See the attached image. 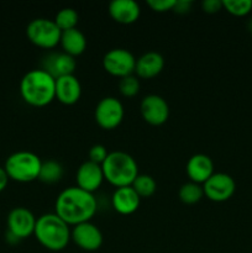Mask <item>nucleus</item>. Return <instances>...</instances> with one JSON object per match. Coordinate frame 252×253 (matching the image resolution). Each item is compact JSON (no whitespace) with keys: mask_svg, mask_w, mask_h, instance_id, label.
<instances>
[{"mask_svg":"<svg viewBox=\"0 0 252 253\" xmlns=\"http://www.w3.org/2000/svg\"><path fill=\"white\" fill-rule=\"evenodd\" d=\"M178 197H179V200L183 203V204H187V205L197 204V203H199L200 200L204 198L203 185L197 184V183H193V182L184 183V184L179 188Z\"/></svg>","mask_w":252,"mask_h":253,"instance_id":"nucleus-22","label":"nucleus"},{"mask_svg":"<svg viewBox=\"0 0 252 253\" xmlns=\"http://www.w3.org/2000/svg\"><path fill=\"white\" fill-rule=\"evenodd\" d=\"M36 217L27 208H14L7 215V231L14 234L20 240H25L34 235Z\"/></svg>","mask_w":252,"mask_h":253,"instance_id":"nucleus-12","label":"nucleus"},{"mask_svg":"<svg viewBox=\"0 0 252 253\" xmlns=\"http://www.w3.org/2000/svg\"><path fill=\"white\" fill-rule=\"evenodd\" d=\"M22 100L34 108H43L56 99V79L43 69L29 71L20 82Z\"/></svg>","mask_w":252,"mask_h":253,"instance_id":"nucleus-2","label":"nucleus"},{"mask_svg":"<svg viewBox=\"0 0 252 253\" xmlns=\"http://www.w3.org/2000/svg\"><path fill=\"white\" fill-rule=\"evenodd\" d=\"M41 69L54 79L72 76L77 69V59L64 52H52L42 59Z\"/></svg>","mask_w":252,"mask_h":253,"instance_id":"nucleus-13","label":"nucleus"},{"mask_svg":"<svg viewBox=\"0 0 252 253\" xmlns=\"http://www.w3.org/2000/svg\"><path fill=\"white\" fill-rule=\"evenodd\" d=\"M140 203L141 198L132 187L116 188L111 195V207L120 215H131L136 212Z\"/></svg>","mask_w":252,"mask_h":253,"instance_id":"nucleus-18","label":"nucleus"},{"mask_svg":"<svg viewBox=\"0 0 252 253\" xmlns=\"http://www.w3.org/2000/svg\"><path fill=\"white\" fill-rule=\"evenodd\" d=\"M5 240H6L7 244L11 245V246H15V245H17L20 241H21L19 237H16L14 234H11L10 231H6V235H5Z\"/></svg>","mask_w":252,"mask_h":253,"instance_id":"nucleus-32","label":"nucleus"},{"mask_svg":"<svg viewBox=\"0 0 252 253\" xmlns=\"http://www.w3.org/2000/svg\"><path fill=\"white\" fill-rule=\"evenodd\" d=\"M82 96V85L74 74L56 79V99L63 105H74Z\"/></svg>","mask_w":252,"mask_h":253,"instance_id":"nucleus-17","label":"nucleus"},{"mask_svg":"<svg viewBox=\"0 0 252 253\" xmlns=\"http://www.w3.org/2000/svg\"><path fill=\"white\" fill-rule=\"evenodd\" d=\"M140 113L151 126H161L169 118V106L165 98L157 94H148L141 100Z\"/></svg>","mask_w":252,"mask_h":253,"instance_id":"nucleus-10","label":"nucleus"},{"mask_svg":"<svg viewBox=\"0 0 252 253\" xmlns=\"http://www.w3.org/2000/svg\"><path fill=\"white\" fill-rule=\"evenodd\" d=\"M177 0H148L147 5L151 10L156 12H166L170 11L174 7Z\"/></svg>","mask_w":252,"mask_h":253,"instance_id":"nucleus-28","label":"nucleus"},{"mask_svg":"<svg viewBox=\"0 0 252 253\" xmlns=\"http://www.w3.org/2000/svg\"><path fill=\"white\" fill-rule=\"evenodd\" d=\"M204 197L214 203H224L229 200L236 190L235 179L227 173H214L207 182L203 184Z\"/></svg>","mask_w":252,"mask_h":253,"instance_id":"nucleus-9","label":"nucleus"},{"mask_svg":"<svg viewBox=\"0 0 252 253\" xmlns=\"http://www.w3.org/2000/svg\"><path fill=\"white\" fill-rule=\"evenodd\" d=\"M63 177V167L59 162L54 160H48L42 162L41 169H40L39 180L46 184H54L59 182Z\"/></svg>","mask_w":252,"mask_h":253,"instance_id":"nucleus-21","label":"nucleus"},{"mask_svg":"<svg viewBox=\"0 0 252 253\" xmlns=\"http://www.w3.org/2000/svg\"><path fill=\"white\" fill-rule=\"evenodd\" d=\"M101 168L104 179L115 188L131 187L133 180L140 174L135 158L124 151L109 152Z\"/></svg>","mask_w":252,"mask_h":253,"instance_id":"nucleus-4","label":"nucleus"},{"mask_svg":"<svg viewBox=\"0 0 252 253\" xmlns=\"http://www.w3.org/2000/svg\"><path fill=\"white\" fill-rule=\"evenodd\" d=\"M98 210L94 194L78 187L62 190L54 203V214L58 215L69 226L90 221Z\"/></svg>","mask_w":252,"mask_h":253,"instance_id":"nucleus-1","label":"nucleus"},{"mask_svg":"<svg viewBox=\"0 0 252 253\" xmlns=\"http://www.w3.org/2000/svg\"><path fill=\"white\" fill-rule=\"evenodd\" d=\"M125 116L123 103L114 96H105L101 99L94 110V119L98 126L103 130H115L121 125Z\"/></svg>","mask_w":252,"mask_h":253,"instance_id":"nucleus-7","label":"nucleus"},{"mask_svg":"<svg viewBox=\"0 0 252 253\" xmlns=\"http://www.w3.org/2000/svg\"><path fill=\"white\" fill-rule=\"evenodd\" d=\"M202 9L207 14H215L222 9V0H204L202 2Z\"/></svg>","mask_w":252,"mask_h":253,"instance_id":"nucleus-29","label":"nucleus"},{"mask_svg":"<svg viewBox=\"0 0 252 253\" xmlns=\"http://www.w3.org/2000/svg\"><path fill=\"white\" fill-rule=\"evenodd\" d=\"M62 31L51 19L39 17L29 22L26 36L31 43L43 49H52L59 44Z\"/></svg>","mask_w":252,"mask_h":253,"instance_id":"nucleus-6","label":"nucleus"},{"mask_svg":"<svg viewBox=\"0 0 252 253\" xmlns=\"http://www.w3.org/2000/svg\"><path fill=\"white\" fill-rule=\"evenodd\" d=\"M250 30H251V31H252V21L250 22Z\"/></svg>","mask_w":252,"mask_h":253,"instance_id":"nucleus-33","label":"nucleus"},{"mask_svg":"<svg viewBox=\"0 0 252 253\" xmlns=\"http://www.w3.org/2000/svg\"><path fill=\"white\" fill-rule=\"evenodd\" d=\"M59 44L64 53L76 58V57L83 54L86 49V37L81 30L76 27V29L62 31Z\"/></svg>","mask_w":252,"mask_h":253,"instance_id":"nucleus-20","label":"nucleus"},{"mask_svg":"<svg viewBox=\"0 0 252 253\" xmlns=\"http://www.w3.org/2000/svg\"><path fill=\"white\" fill-rule=\"evenodd\" d=\"M7 183H9V177H7V173L5 172L4 167H0V193L7 187Z\"/></svg>","mask_w":252,"mask_h":253,"instance_id":"nucleus-31","label":"nucleus"},{"mask_svg":"<svg viewBox=\"0 0 252 253\" xmlns=\"http://www.w3.org/2000/svg\"><path fill=\"white\" fill-rule=\"evenodd\" d=\"M103 68L110 76L121 79L135 74L136 58L128 49L113 48L103 57Z\"/></svg>","mask_w":252,"mask_h":253,"instance_id":"nucleus-8","label":"nucleus"},{"mask_svg":"<svg viewBox=\"0 0 252 253\" xmlns=\"http://www.w3.org/2000/svg\"><path fill=\"white\" fill-rule=\"evenodd\" d=\"M109 15L118 24L131 25L138 20L141 9L133 0H113L109 4Z\"/></svg>","mask_w":252,"mask_h":253,"instance_id":"nucleus-16","label":"nucleus"},{"mask_svg":"<svg viewBox=\"0 0 252 253\" xmlns=\"http://www.w3.org/2000/svg\"><path fill=\"white\" fill-rule=\"evenodd\" d=\"M34 236L48 251H63L71 242V226L57 214L48 212L37 217Z\"/></svg>","mask_w":252,"mask_h":253,"instance_id":"nucleus-3","label":"nucleus"},{"mask_svg":"<svg viewBox=\"0 0 252 253\" xmlns=\"http://www.w3.org/2000/svg\"><path fill=\"white\" fill-rule=\"evenodd\" d=\"M132 189L137 193L138 197L142 198H151L157 190V183L155 178L148 174H138L137 178L133 180L131 184Z\"/></svg>","mask_w":252,"mask_h":253,"instance_id":"nucleus-23","label":"nucleus"},{"mask_svg":"<svg viewBox=\"0 0 252 253\" xmlns=\"http://www.w3.org/2000/svg\"><path fill=\"white\" fill-rule=\"evenodd\" d=\"M104 180L105 179H104L103 168L100 165H96L90 161H85L77 169V187L85 190V192L91 193V194H94V192H96L101 187Z\"/></svg>","mask_w":252,"mask_h":253,"instance_id":"nucleus-14","label":"nucleus"},{"mask_svg":"<svg viewBox=\"0 0 252 253\" xmlns=\"http://www.w3.org/2000/svg\"><path fill=\"white\" fill-rule=\"evenodd\" d=\"M71 241L81 250L86 252L98 251L104 241L100 229L91 221L73 226L71 230Z\"/></svg>","mask_w":252,"mask_h":253,"instance_id":"nucleus-11","label":"nucleus"},{"mask_svg":"<svg viewBox=\"0 0 252 253\" xmlns=\"http://www.w3.org/2000/svg\"><path fill=\"white\" fill-rule=\"evenodd\" d=\"M192 4L193 2L189 1V0H177L172 11L177 12V14H182V15L187 14V12L190 11Z\"/></svg>","mask_w":252,"mask_h":253,"instance_id":"nucleus-30","label":"nucleus"},{"mask_svg":"<svg viewBox=\"0 0 252 253\" xmlns=\"http://www.w3.org/2000/svg\"><path fill=\"white\" fill-rule=\"evenodd\" d=\"M222 7L234 16H245L252 10V0H222Z\"/></svg>","mask_w":252,"mask_h":253,"instance_id":"nucleus-25","label":"nucleus"},{"mask_svg":"<svg viewBox=\"0 0 252 253\" xmlns=\"http://www.w3.org/2000/svg\"><path fill=\"white\" fill-rule=\"evenodd\" d=\"M185 172L190 182L203 185L215 173L214 162L209 156L197 153L188 160Z\"/></svg>","mask_w":252,"mask_h":253,"instance_id":"nucleus-15","label":"nucleus"},{"mask_svg":"<svg viewBox=\"0 0 252 253\" xmlns=\"http://www.w3.org/2000/svg\"><path fill=\"white\" fill-rule=\"evenodd\" d=\"M119 91L125 98H133L140 91V81L135 74L121 78L119 81Z\"/></svg>","mask_w":252,"mask_h":253,"instance_id":"nucleus-26","label":"nucleus"},{"mask_svg":"<svg viewBox=\"0 0 252 253\" xmlns=\"http://www.w3.org/2000/svg\"><path fill=\"white\" fill-rule=\"evenodd\" d=\"M41 166V158L34 152L19 151L6 158L4 169L9 179L19 183H30L39 179Z\"/></svg>","mask_w":252,"mask_h":253,"instance_id":"nucleus-5","label":"nucleus"},{"mask_svg":"<svg viewBox=\"0 0 252 253\" xmlns=\"http://www.w3.org/2000/svg\"><path fill=\"white\" fill-rule=\"evenodd\" d=\"M53 21L61 31H67V30L76 29L79 21V15L72 7H63L57 12Z\"/></svg>","mask_w":252,"mask_h":253,"instance_id":"nucleus-24","label":"nucleus"},{"mask_svg":"<svg viewBox=\"0 0 252 253\" xmlns=\"http://www.w3.org/2000/svg\"><path fill=\"white\" fill-rule=\"evenodd\" d=\"M165 68V58L156 51L143 53L136 59L135 74L141 79L156 78Z\"/></svg>","mask_w":252,"mask_h":253,"instance_id":"nucleus-19","label":"nucleus"},{"mask_svg":"<svg viewBox=\"0 0 252 253\" xmlns=\"http://www.w3.org/2000/svg\"><path fill=\"white\" fill-rule=\"evenodd\" d=\"M109 152L106 150V147L104 145H100V143H96V145H93L90 147L88 152V157L90 162L96 163V165H103L104 161L108 157Z\"/></svg>","mask_w":252,"mask_h":253,"instance_id":"nucleus-27","label":"nucleus"}]
</instances>
